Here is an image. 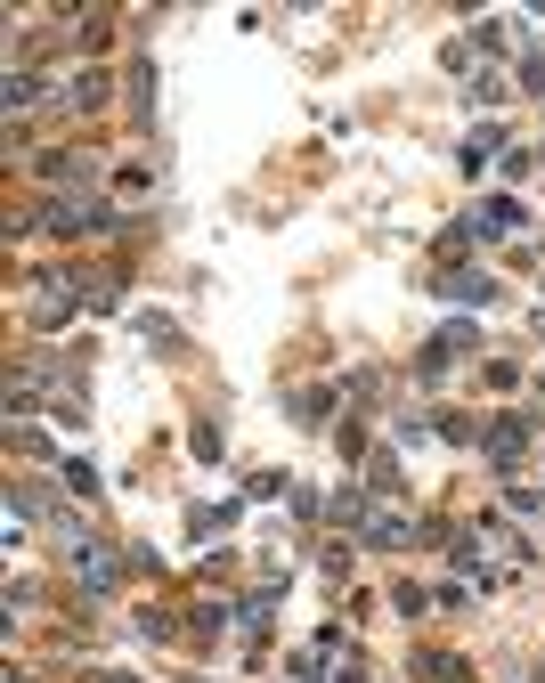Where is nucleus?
Instances as JSON below:
<instances>
[{
  "label": "nucleus",
  "instance_id": "obj_1",
  "mask_svg": "<svg viewBox=\"0 0 545 683\" xmlns=\"http://www.w3.org/2000/svg\"><path fill=\"white\" fill-rule=\"evenodd\" d=\"M74 570H82L90 594H106V586H114V553H106V545H82V553H74Z\"/></svg>",
  "mask_w": 545,
  "mask_h": 683
},
{
  "label": "nucleus",
  "instance_id": "obj_2",
  "mask_svg": "<svg viewBox=\"0 0 545 683\" xmlns=\"http://www.w3.org/2000/svg\"><path fill=\"white\" fill-rule=\"evenodd\" d=\"M521 448H529V423H521V415H505V423H497V464H513Z\"/></svg>",
  "mask_w": 545,
  "mask_h": 683
},
{
  "label": "nucleus",
  "instance_id": "obj_3",
  "mask_svg": "<svg viewBox=\"0 0 545 683\" xmlns=\"http://www.w3.org/2000/svg\"><path fill=\"white\" fill-rule=\"evenodd\" d=\"M497 147H505V131H497V122H489V131H472V139H464V163H472V171H480V163H489V155H497Z\"/></svg>",
  "mask_w": 545,
  "mask_h": 683
},
{
  "label": "nucleus",
  "instance_id": "obj_4",
  "mask_svg": "<svg viewBox=\"0 0 545 683\" xmlns=\"http://www.w3.org/2000/svg\"><path fill=\"white\" fill-rule=\"evenodd\" d=\"M25 106H41V82H25V74H9V114H25Z\"/></svg>",
  "mask_w": 545,
  "mask_h": 683
},
{
  "label": "nucleus",
  "instance_id": "obj_5",
  "mask_svg": "<svg viewBox=\"0 0 545 683\" xmlns=\"http://www.w3.org/2000/svg\"><path fill=\"white\" fill-rule=\"evenodd\" d=\"M74 106H90V114H98V106H106V74H82V82H74Z\"/></svg>",
  "mask_w": 545,
  "mask_h": 683
},
{
  "label": "nucleus",
  "instance_id": "obj_6",
  "mask_svg": "<svg viewBox=\"0 0 545 683\" xmlns=\"http://www.w3.org/2000/svg\"><path fill=\"white\" fill-rule=\"evenodd\" d=\"M407 537H415L407 521H367V545H407Z\"/></svg>",
  "mask_w": 545,
  "mask_h": 683
},
{
  "label": "nucleus",
  "instance_id": "obj_7",
  "mask_svg": "<svg viewBox=\"0 0 545 683\" xmlns=\"http://www.w3.org/2000/svg\"><path fill=\"white\" fill-rule=\"evenodd\" d=\"M448 293L456 301H497V285H480V277H448Z\"/></svg>",
  "mask_w": 545,
  "mask_h": 683
},
{
  "label": "nucleus",
  "instance_id": "obj_8",
  "mask_svg": "<svg viewBox=\"0 0 545 683\" xmlns=\"http://www.w3.org/2000/svg\"><path fill=\"white\" fill-rule=\"evenodd\" d=\"M106 683H131V675H106Z\"/></svg>",
  "mask_w": 545,
  "mask_h": 683
},
{
  "label": "nucleus",
  "instance_id": "obj_9",
  "mask_svg": "<svg viewBox=\"0 0 545 683\" xmlns=\"http://www.w3.org/2000/svg\"><path fill=\"white\" fill-rule=\"evenodd\" d=\"M537 334H545V318H537Z\"/></svg>",
  "mask_w": 545,
  "mask_h": 683
}]
</instances>
